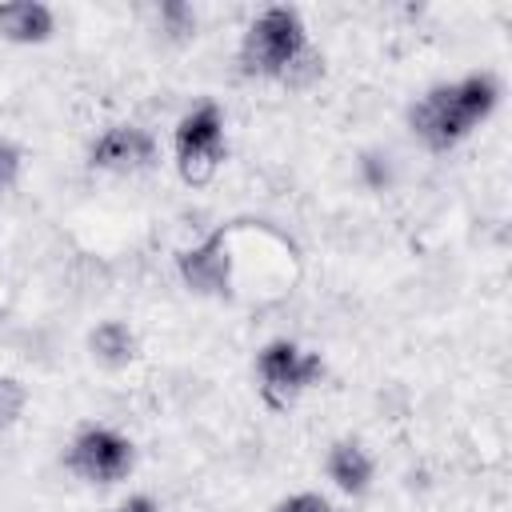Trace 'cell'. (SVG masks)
Segmentation results:
<instances>
[{
	"instance_id": "6da1fadb",
	"label": "cell",
	"mask_w": 512,
	"mask_h": 512,
	"mask_svg": "<svg viewBox=\"0 0 512 512\" xmlns=\"http://www.w3.org/2000/svg\"><path fill=\"white\" fill-rule=\"evenodd\" d=\"M496 104H500V84H496V76L472 72V76H460V80H452V84L428 88V92L408 108V128H412L432 152H448V148H456L480 120H488Z\"/></svg>"
},
{
	"instance_id": "9a60e30c",
	"label": "cell",
	"mask_w": 512,
	"mask_h": 512,
	"mask_svg": "<svg viewBox=\"0 0 512 512\" xmlns=\"http://www.w3.org/2000/svg\"><path fill=\"white\" fill-rule=\"evenodd\" d=\"M16 176H20V152H16V144L0 140V188H12Z\"/></svg>"
},
{
	"instance_id": "8fae6325",
	"label": "cell",
	"mask_w": 512,
	"mask_h": 512,
	"mask_svg": "<svg viewBox=\"0 0 512 512\" xmlns=\"http://www.w3.org/2000/svg\"><path fill=\"white\" fill-rule=\"evenodd\" d=\"M156 20H160V32H164L168 40H188V36H196V12H192L188 4H180V0L160 4V8H156Z\"/></svg>"
},
{
	"instance_id": "5bb4252c",
	"label": "cell",
	"mask_w": 512,
	"mask_h": 512,
	"mask_svg": "<svg viewBox=\"0 0 512 512\" xmlns=\"http://www.w3.org/2000/svg\"><path fill=\"white\" fill-rule=\"evenodd\" d=\"M272 512H336V508L324 496H316V492H296V496L280 500Z\"/></svg>"
},
{
	"instance_id": "ba28073f",
	"label": "cell",
	"mask_w": 512,
	"mask_h": 512,
	"mask_svg": "<svg viewBox=\"0 0 512 512\" xmlns=\"http://www.w3.org/2000/svg\"><path fill=\"white\" fill-rule=\"evenodd\" d=\"M56 28V16L40 0H8L0 4V36L12 44H44Z\"/></svg>"
},
{
	"instance_id": "30bf717a",
	"label": "cell",
	"mask_w": 512,
	"mask_h": 512,
	"mask_svg": "<svg viewBox=\"0 0 512 512\" xmlns=\"http://www.w3.org/2000/svg\"><path fill=\"white\" fill-rule=\"evenodd\" d=\"M88 348L104 368H128L136 360V352H140V340L124 320H104V324L92 328Z\"/></svg>"
},
{
	"instance_id": "52a82bcc",
	"label": "cell",
	"mask_w": 512,
	"mask_h": 512,
	"mask_svg": "<svg viewBox=\"0 0 512 512\" xmlns=\"http://www.w3.org/2000/svg\"><path fill=\"white\" fill-rule=\"evenodd\" d=\"M160 160V144L152 132L136 128V124H116L108 128L92 152H88V164L100 168V172H120V176H132V172H148L156 168Z\"/></svg>"
},
{
	"instance_id": "277c9868",
	"label": "cell",
	"mask_w": 512,
	"mask_h": 512,
	"mask_svg": "<svg viewBox=\"0 0 512 512\" xmlns=\"http://www.w3.org/2000/svg\"><path fill=\"white\" fill-rule=\"evenodd\" d=\"M256 372H260V392H264L268 408H288V404H296L300 392L320 384L324 360L292 340H268L256 356Z\"/></svg>"
},
{
	"instance_id": "8992f818",
	"label": "cell",
	"mask_w": 512,
	"mask_h": 512,
	"mask_svg": "<svg viewBox=\"0 0 512 512\" xmlns=\"http://www.w3.org/2000/svg\"><path fill=\"white\" fill-rule=\"evenodd\" d=\"M180 280L196 296H216V300L232 296V244H228V228H216L196 248L180 252Z\"/></svg>"
},
{
	"instance_id": "7c38bea8",
	"label": "cell",
	"mask_w": 512,
	"mask_h": 512,
	"mask_svg": "<svg viewBox=\"0 0 512 512\" xmlns=\"http://www.w3.org/2000/svg\"><path fill=\"white\" fill-rule=\"evenodd\" d=\"M320 76H324V56L308 44V48L296 56V64L284 72V80H280V84H288V88H308V84H316Z\"/></svg>"
},
{
	"instance_id": "3957f363",
	"label": "cell",
	"mask_w": 512,
	"mask_h": 512,
	"mask_svg": "<svg viewBox=\"0 0 512 512\" xmlns=\"http://www.w3.org/2000/svg\"><path fill=\"white\" fill-rule=\"evenodd\" d=\"M176 172L184 184H208L216 176V168L228 156V140H224V112L212 100H200L192 112L180 116L176 136Z\"/></svg>"
},
{
	"instance_id": "4fadbf2b",
	"label": "cell",
	"mask_w": 512,
	"mask_h": 512,
	"mask_svg": "<svg viewBox=\"0 0 512 512\" xmlns=\"http://www.w3.org/2000/svg\"><path fill=\"white\" fill-rule=\"evenodd\" d=\"M24 400H28L24 384H20L16 376H0V432H4V428H12V424L20 420Z\"/></svg>"
},
{
	"instance_id": "2e32d148",
	"label": "cell",
	"mask_w": 512,
	"mask_h": 512,
	"mask_svg": "<svg viewBox=\"0 0 512 512\" xmlns=\"http://www.w3.org/2000/svg\"><path fill=\"white\" fill-rule=\"evenodd\" d=\"M112 512H160V504H156L152 496H128V500H120Z\"/></svg>"
},
{
	"instance_id": "9c48e42d",
	"label": "cell",
	"mask_w": 512,
	"mask_h": 512,
	"mask_svg": "<svg viewBox=\"0 0 512 512\" xmlns=\"http://www.w3.org/2000/svg\"><path fill=\"white\" fill-rule=\"evenodd\" d=\"M324 468H328L332 484H336L340 492H348V496H360V492H368V484H372V456H368L364 444H356V440H336V444L328 448Z\"/></svg>"
},
{
	"instance_id": "7a4b0ae2",
	"label": "cell",
	"mask_w": 512,
	"mask_h": 512,
	"mask_svg": "<svg viewBox=\"0 0 512 512\" xmlns=\"http://www.w3.org/2000/svg\"><path fill=\"white\" fill-rule=\"evenodd\" d=\"M308 48V32L296 8H264L244 40H240V72L244 76H260V80H284V72L296 64V56Z\"/></svg>"
},
{
	"instance_id": "5b68a950",
	"label": "cell",
	"mask_w": 512,
	"mask_h": 512,
	"mask_svg": "<svg viewBox=\"0 0 512 512\" xmlns=\"http://www.w3.org/2000/svg\"><path fill=\"white\" fill-rule=\"evenodd\" d=\"M132 464H136L132 440L112 428H100V424L80 428L64 452V468L88 484H116L132 472Z\"/></svg>"
}]
</instances>
